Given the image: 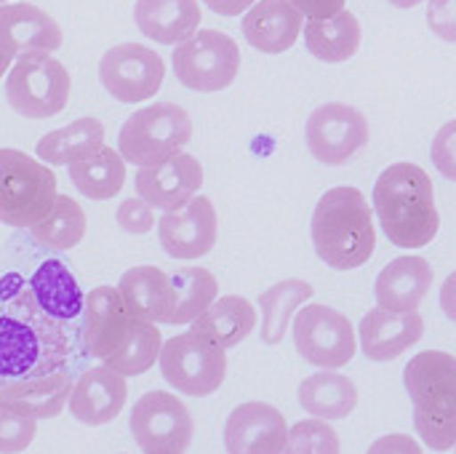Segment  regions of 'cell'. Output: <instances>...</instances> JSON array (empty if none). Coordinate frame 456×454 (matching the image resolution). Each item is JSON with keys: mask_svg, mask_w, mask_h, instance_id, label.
I'll return each instance as SVG.
<instances>
[{"mask_svg": "<svg viewBox=\"0 0 456 454\" xmlns=\"http://www.w3.org/2000/svg\"><path fill=\"white\" fill-rule=\"evenodd\" d=\"M72 351L69 324L37 305L24 276L0 273V388L61 372Z\"/></svg>", "mask_w": 456, "mask_h": 454, "instance_id": "6da1fadb", "label": "cell"}, {"mask_svg": "<svg viewBox=\"0 0 456 454\" xmlns=\"http://www.w3.org/2000/svg\"><path fill=\"white\" fill-rule=\"evenodd\" d=\"M374 209L385 235L398 249H422L441 230L433 179L417 163H393L379 174Z\"/></svg>", "mask_w": 456, "mask_h": 454, "instance_id": "7a4b0ae2", "label": "cell"}, {"mask_svg": "<svg viewBox=\"0 0 456 454\" xmlns=\"http://www.w3.org/2000/svg\"><path fill=\"white\" fill-rule=\"evenodd\" d=\"M313 246L334 270L366 265L377 249V227L369 201L358 187H331L321 195L313 222Z\"/></svg>", "mask_w": 456, "mask_h": 454, "instance_id": "3957f363", "label": "cell"}, {"mask_svg": "<svg viewBox=\"0 0 456 454\" xmlns=\"http://www.w3.org/2000/svg\"><path fill=\"white\" fill-rule=\"evenodd\" d=\"M403 385L414 404V428L433 452L456 447V356L425 351L403 369Z\"/></svg>", "mask_w": 456, "mask_h": 454, "instance_id": "277c9868", "label": "cell"}, {"mask_svg": "<svg viewBox=\"0 0 456 454\" xmlns=\"http://www.w3.org/2000/svg\"><path fill=\"white\" fill-rule=\"evenodd\" d=\"M56 177L21 150L0 147V222L8 227L40 225L56 203Z\"/></svg>", "mask_w": 456, "mask_h": 454, "instance_id": "5b68a950", "label": "cell"}, {"mask_svg": "<svg viewBox=\"0 0 456 454\" xmlns=\"http://www.w3.org/2000/svg\"><path fill=\"white\" fill-rule=\"evenodd\" d=\"M192 139V118L174 102H155L136 110L118 134V153L126 163L152 166L163 163Z\"/></svg>", "mask_w": 456, "mask_h": 454, "instance_id": "8992f818", "label": "cell"}, {"mask_svg": "<svg viewBox=\"0 0 456 454\" xmlns=\"http://www.w3.org/2000/svg\"><path fill=\"white\" fill-rule=\"evenodd\" d=\"M69 72L59 59L45 51H29L16 56L5 78V99L13 112L29 120H45L59 115L69 102Z\"/></svg>", "mask_w": 456, "mask_h": 454, "instance_id": "52a82bcc", "label": "cell"}, {"mask_svg": "<svg viewBox=\"0 0 456 454\" xmlns=\"http://www.w3.org/2000/svg\"><path fill=\"white\" fill-rule=\"evenodd\" d=\"M158 364L163 380L174 391L192 399H206L216 393L227 377L224 348H219L214 340H208L195 329L163 343Z\"/></svg>", "mask_w": 456, "mask_h": 454, "instance_id": "ba28073f", "label": "cell"}, {"mask_svg": "<svg viewBox=\"0 0 456 454\" xmlns=\"http://www.w3.org/2000/svg\"><path fill=\"white\" fill-rule=\"evenodd\" d=\"M179 83L198 94H211L232 86L240 70L238 43L222 29H198L171 54Z\"/></svg>", "mask_w": 456, "mask_h": 454, "instance_id": "9c48e42d", "label": "cell"}, {"mask_svg": "<svg viewBox=\"0 0 456 454\" xmlns=\"http://www.w3.org/2000/svg\"><path fill=\"white\" fill-rule=\"evenodd\" d=\"M294 345L307 364L321 369H342L358 351L350 318L329 305H305L294 313Z\"/></svg>", "mask_w": 456, "mask_h": 454, "instance_id": "30bf717a", "label": "cell"}, {"mask_svg": "<svg viewBox=\"0 0 456 454\" xmlns=\"http://www.w3.org/2000/svg\"><path fill=\"white\" fill-rule=\"evenodd\" d=\"M131 436L142 454H184L192 444L195 423L174 393L150 391L131 409Z\"/></svg>", "mask_w": 456, "mask_h": 454, "instance_id": "8fae6325", "label": "cell"}, {"mask_svg": "<svg viewBox=\"0 0 456 454\" xmlns=\"http://www.w3.org/2000/svg\"><path fill=\"white\" fill-rule=\"evenodd\" d=\"M163 78V56L142 43H118L99 62V80L104 91L123 104L152 99L160 91Z\"/></svg>", "mask_w": 456, "mask_h": 454, "instance_id": "7c38bea8", "label": "cell"}, {"mask_svg": "<svg viewBox=\"0 0 456 454\" xmlns=\"http://www.w3.org/2000/svg\"><path fill=\"white\" fill-rule=\"evenodd\" d=\"M307 147L323 166H342L369 142V120L345 102H326L307 118Z\"/></svg>", "mask_w": 456, "mask_h": 454, "instance_id": "4fadbf2b", "label": "cell"}, {"mask_svg": "<svg viewBox=\"0 0 456 454\" xmlns=\"http://www.w3.org/2000/svg\"><path fill=\"white\" fill-rule=\"evenodd\" d=\"M158 238L168 257L174 260H200L219 238L216 209L206 195H195L179 211H163L158 219Z\"/></svg>", "mask_w": 456, "mask_h": 454, "instance_id": "5bb4252c", "label": "cell"}, {"mask_svg": "<svg viewBox=\"0 0 456 454\" xmlns=\"http://www.w3.org/2000/svg\"><path fill=\"white\" fill-rule=\"evenodd\" d=\"M136 195L160 211L184 209L203 187V166L187 153H176L163 163L142 166L134 179Z\"/></svg>", "mask_w": 456, "mask_h": 454, "instance_id": "9a60e30c", "label": "cell"}, {"mask_svg": "<svg viewBox=\"0 0 456 454\" xmlns=\"http://www.w3.org/2000/svg\"><path fill=\"white\" fill-rule=\"evenodd\" d=\"M134 316L126 308L118 286H96L86 294L80 340L88 356L107 361L128 337Z\"/></svg>", "mask_w": 456, "mask_h": 454, "instance_id": "2e32d148", "label": "cell"}, {"mask_svg": "<svg viewBox=\"0 0 456 454\" xmlns=\"http://www.w3.org/2000/svg\"><path fill=\"white\" fill-rule=\"evenodd\" d=\"M286 439V417L265 401H248L235 407L224 423L227 454H283Z\"/></svg>", "mask_w": 456, "mask_h": 454, "instance_id": "e0dca14e", "label": "cell"}, {"mask_svg": "<svg viewBox=\"0 0 456 454\" xmlns=\"http://www.w3.org/2000/svg\"><path fill=\"white\" fill-rule=\"evenodd\" d=\"M128 399V383L110 367L86 369L69 393V415L83 425H107L112 423Z\"/></svg>", "mask_w": 456, "mask_h": 454, "instance_id": "ac0fdd59", "label": "cell"}, {"mask_svg": "<svg viewBox=\"0 0 456 454\" xmlns=\"http://www.w3.org/2000/svg\"><path fill=\"white\" fill-rule=\"evenodd\" d=\"M358 337L366 359L377 364L393 361L425 337V318L417 310L393 313V310L374 308L361 318Z\"/></svg>", "mask_w": 456, "mask_h": 454, "instance_id": "d6986e66", "label": "cell"}, {"mask_svg": "<svg viewBox=\"0 0 456 454\" xmlns=\"http://www.w3.org/2000/svg\"><path fill=\"white\" fill-rule=\"evenodd\" d=\"M64 43L61 27L51 13L32 3H5L0 5V45L11 56L29 51L53 54Z\"/></svg>", "mask_w": 456, "mask_h": 454, "instance_id": "ffe728a7", "label": "cell"}, {"mask_svg": "<svg viewBox=\"0 0 456 454\" xmlns=\"http://www.w3.org/2000/svg\"><path fill=\"white\" fill-rule=\"evenodd\" d=\"M433 265L419 254H403L385 265V270L377 276L374 297L377 308L393 310V313H411L422 305L433 286Z\"/></svg>", "mask_w": 456, "mask_h": 454, "instance_id": "44dd1931", "label": "cell"}, {"mask_svg": "<svg viewBox=\"0 0 456 454\" xmlns=\"http://www.w3.org/2000/svg\"><path fill=\"white\" fill-rule=\"evenodd\" d=\"M118 292L134 318L150 324H168L176 310V289L171 273L155 265H139L120 276Z\"/></svg>", "mask_w": 456, "mask_h": 454, "instance_id": "7402d4cb", "label": "cell"}, {"mask_svg": "<svg viewBox=\"0 0 456 454\" xmlns=\"http://www.w3.org/2000/svg\"><path fill=\"white\" fill-rule=\"evenodd\" d=\"M305 29L302 13L289 0H259L243 16V35L262 54H283Z\"/></svg>", "mask_w": 456, "mask_h": 454, "instance_id": "603a6c76", "label": "cell"}, {"mask_svg": "<svg viewBox=\"0 0 456 454\" xmlns=\"http://www.w3.org/2000/svg\"><path fill=\"white\" fill-rule=\"evenodd\" d=\"M134 19L142 35L160 45H179L200 27L198 0H136Z\"/></svg>", "mask_w": 456, "mask_h": 454, "instance_id": "cb8c5ba5", "label": "cell"}, {"mask_svg": "<svg viewBox=\"0 0 456 454\" xmlns=\"http://www.w3.org/2000/svg\"><path fill=\"white\" fill-rule=\"evenodd\" d=\"M37 305L56 321L72 324L83 316L86 294L80 292L69 268L59 260H45L37 270L27 278Z\"/></svg>", "mask_w": 456, "mask_h": 454, "instance_id": "d4e9b609", "label": "cell"}, {"mask_svg": "<svg viewBox=\"0 0 456 454\" xmlns=\"http://www.w3.org/2000/svg\"><path fill=\"white\" fill-rule=\"evenodd\" d=\"M69 393H72V377L61 369L53 375L11 383L0 388V401L35 420H51L61 415L64 404H69Z\"/></svg>", "mask_w": 456, "mask_h": 454, "instance_id": "484cf974", "label": "cell"}, {"mask_svg": "<svg viewBox=\"0 0 456 454\" xmlns=\"http://www.w3.org/2000/svg\"><path fill=\"white\" fill-rule=\"evenodd\" d=\"M299 404L318 420H345L358 407V388L350 377L337 369H321L299 385Z\"/></svg>", "mask_w": 456, "mask_h": 454, "instance_id": "4316f807", "label": "cell"}, {"mask_svg": "<svg viewBox=\"0 0 456 454\" xmlns=\"http://www.w3.org/2000/svg\"><path fill=\"white\" fill-rule=\"evenodd\" d=\"M363 29L355 13L347 8L331 19H307L305 21V45L313 56L329 64L347 62L358 54Z\"/></svg>", "mask_w": 456, "mask_h": 454, "instance_id": "83f0119b", "label": "cell"}, {"mask_svg": "<svg viewBox=\"0 0 456 454\" xmlns=\"http://www.w3.org/2000/svg\"><path fill=\"white\" fill-rule=\"evenodd\" d=\"M104 147V126L96 118H77L64 128H56L45 134L37 144L35 153L43 163L51 166H72L77 161L91 158Z\"/></svg>", "mask_w": 456, "mask_h": 454, "instance_id": "f1b7e54d", "label": "cell"}, {"mask_svg": "<svg viewBox=\"0 0 456 454\" xmlns=\"http://www.w3.org/2000/svg\"><path fill=\"white\" fill-rule=\"evenodd\" d=\"M256 326V308L238 294L219 297L198 321H192V329L214 340L219 348H235L240 345Z\"/></svg>", "mask_w": 456, "mask_h": 454, "instance_id": "f546056e", "label": "cell"}, {"mask_svg": "<svg viewBox=\"0 0 456 454\" xmlns=\"http://www.w3.org/2000/svg\"><path fill=\"white\" fill-rule=\"evenodd\" d=\"M313 284L302 278H286L267 292L259 294V308H262V340L267 345H278L286 337L289 321H294V313L313 300Z\"/></svg>", "mask_w": 456, "mask_h": 454, "instance_id": "4dcf8cb0", "label": "cell"}, {"mask_svg": "<svg viewBox=\"0 0 456 454\" xmlns=\"http://www.w3.org/2000/svg\"><path fill=\"white\" fill-rule=\"evenodd\" d=\"M69 179L80 195H86L91 201H110L126 185V161L118 150L104 144L91 158L72 163Z\"/></svg>", "mask_w": 456, "mask_h": 454, "instance_id": "1f68e13d", "label": "cell"}, {"mask_svg": "<svg viewBox=\"0 0 456 454\" xmlns=\"http://www.w3.org/2000/svg\"><path fill=\"white\" fill-rule=\"evenodd\" d=\"M174 289H176V310L171 316V326L192 324L198 321L219 294V281L206 268H179L171 273Z\"/></svg>", "mask_w": 456, "mask_h": 454, "instance_id": "d6a6232c", "label": "cell"}, {"mask_svg": "<svg viewBox=\"0 0 456 454\" xmlns=\"http://www.w3.org/2000/svg\"><path fill=\"white\" fill-rule=\"evenodd\" d=\"M160 351H163V337H160L158 324L136 318L128 337L104 361V367L115 369L123 377H139V375H144V372H150L155 367V361L160 359Z\"/></svg>", "mask_w": 456, "mask_h": 454, "instance_id": "836d02e7", "label": "cell"}, {"mask_svg": "<svg viewBox=\"0 0 456 454\" xmlns=\"http://www.w3.org/2000/svg\"><path fill=\"white\" fill-rule=\"evenodd\" d=\"M29 235L35 238V244L53 252L75 249L86 235V211L69 195H59L51 214L40 225L29 227Z\"/></svg>", "mask_w": 456, "mask_h": 454, "instance_id": "e575fe53", "label": "cell"}, {"mask_svg": "<svg viewBox=\"0 0 456 454\" xmlns=\"http://www.w3.org/2000/svg\"><path fill=\"white\" fill-rule=\"evenodd\" d=\"M283 454H342V442L326 420H299L289 428Z\"/></svg>", "mask_w": 456, "mask_h": 454, "instance_id": "d590c367", "label": "cell"}, {"mask_svg": "<svg viewBox=\"0 0 456 454\" xmlns=\"http://www.w3.org/2000/svg\"><path fill=\"white\" fill-rule=\"evenodd\" d=\"M37 433V420L0 401V454L24 452Z\"/></svg>", "mask_w": 456, "mask_h": 454, "instance_id": "8d00e7d4", "label": "cell"}, {"mask_svg": "<svg viewBox=\"0 0 456 454\" xmlns=\"http://www.w3.org/2000/svg\"><path fill=\"white\" fill-rule=\"evenodd\" d=\"M118 225L131 233V235H144L150 233L158 222H155V211L152 206H147L142 198H126L120 206H118V214H115Z\"/></svg>", "mask_w": 456, "mask_h": 454, "instance_id": "74e56055", "label": "cell"}, {"mask_svg": "<svg viewBox=\"0 0 456 454\" xmlns=\"http://www.w3.org/2000/svg\"><path fill=\"white\" fill-rule=\"evenodd\" d=\"M430 158L446 179L456 182V120H449L438 128L430 147Z\"/></svg>", "mask_w": 456, "mask_h": 454, "instance_id": "f35d334b", "label": "cell"}, {"mask_svg": "<svg viewBox=\"0 0 456 454\" xmlns=\"http://www.w3.org/2000/svg\"><path fill=\"white\" fill-rule=\"evenodd\" d=\"M428 24L441 40L456 43V0H430Z\"/></svg>", "mask_w": 456, "mask_h": 454, "instance_id": "ab89813d", "label": "cell"}, {"mask_svg": "<svg viewBox=\"0 0 456 454\" xmlns=\"http://www.w3.org/2000/svg\"><path fill=\"white\" fill-rule=\"evenodd\" d=\"M366 454H425V450L417 439L406 433H390V436L377 439Z\"/></svg>", "mask_w": 456, "mask_h": 454, "instance_id": "60d3db41", "label": "cell"}, {"mask_svg": "<svg viewBox=\"0 0 456 454\" xmlns=\"http://www.w3.org/2000/svg\"><path fill=\"white\" fill-rule=\"evenodd\" d=\"M289 3L307 19H331L339 11H345L347 0H289Z\"/></svg>", "mask_w": 456, "mask_h": 454, "instance_id": "b9f144b4", "label": "cell"}, {"mask_svg": "<svg viewBox=\"0 0 456 454\" xmlns=\"http://www.w3.org/2000/svg\"><path fill=\"white\" fill-rule=\"evenodd\" d=\"M203 3L219 16H235V13H246L256 0H203Z\"/></svg>", "mask_w": 456, "mask_h": 454, "instance_id": "7bdbcfd3", "label": "cell"}, {"mask_svg": "<svg viewBox=\"0 0 456 454\" xmlns=\"http://www.w3.org/2000/svg\"><path fill=\"white\" fill-rule=\"evenodd\" d=\"M441 310L446 313L449 321L456 324V270L444 281V286H441Z\"/></svg>", "mask_w": 456, "mask_h": 454, "instance_id": "ee69618b", "label": "cell"}, {"mask_svg": "<svg viewBox=\"0 0 456 454\" xmlns=\"http://www.w3.org/2000/svg\"><path fill=\"white\" fill-rule=\"evenodd\" d=\"M13 59H16V56H11V54H8V51H5V48L0 45V78H3L5 72H8V64H11Z\"/></svg>", "mask_w": 456, "mask_h": 454, "instance_id": "f6af8a7d", "label": "cell"}, {"mask_svg": "<svg viewBox=\"0 0 456 454\" xmlns=\"http://www.w3.org/2000/svg\"><path fill=\"white\" fill-rule=\"evenodd\" d=\"M395 8H414V5H419V3H425V0H390Z\"/></svg>", "mask_w": 456, "mask_h": 454, "instance_id": "bcb514c9", "label": "cell"}, {"mask_svg": "<svg viewBox=\"0 0 456 454\" xmlns=\"http://www.w3.org/2000/svg\"><path fill=\"white\" fill-rule=\"evenodd\" d=\"M3 3H8V0H0V5H3Z\"/></svg>", "mask_w": 456, "mask_h": 454, "instance_id": "7dc6e473", "label": "cell"}, {"mask_svg": "<svg viewBox=\"0 0 456 454\" xmlns=\"http://www.w3.org/2000/svg\"><path fill=\"white\" fill-rule=\"evenodd\" d=\"M454 450H456V447H454Z\"/></svg>", "mask_w": 456, "mask_h": 454, "instance_id": "c3c4849f", "label": "cell"}]
</instances>
